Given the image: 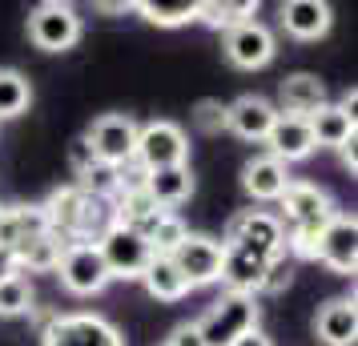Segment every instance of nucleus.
I'll use <instances>...</instances> for the list:
<instances>
[{"label":"nucleus","mask_w":358,"mask_h":346,"mask_svg":"<svg viewBox=\"0 0 358 346\" xmlns=\"http://www.w3.org/2000/svg\"><path fill=\"white\" fill-rule=\"evenodd\" d=\"M185 233H189V226H185L178 214H165L162 222H157V230L149 233L145 242H149V250H153V258H169V254L185 242Z\"/></svg>","instance_id":"c85d7f7f"},{"label":"nucleus","mask_w":358,"mask_h":346,"mask_svg":"<svg viewBox=\"0 0 358 346\" xmlns=\"http://www.w3.org/2000/svg\"><path fill=\"white\" fill-rule=\"evenodd\" d=\"M254 13H258V0H197V20L222 33H229L242 20H254Z\"/></svg>","instance_id":"b1692460"},{"label":"nucleus","mask_w":358,"mask_h":346,"mask_svg":"<svg viewBox=\"0 0 358 346\" xmlns=\"http://www.w3.org/2000/svg\"><path fill=\"white\" fill-rule=\"evenodd\" d=\"M266 145H270V157H278L282 165L306 161L310 153L318 149V145H314V133H310L306 117H286V113H278V121L270 125Z\"/></svg>","instance_id":"2eb2a0df"},{"label":"nucleus","mask_w":358,"mask_h":346,"mask_svg":"<svg viewBox=\"0 0 358 346\" xmlns=\"http://www.w3.org/2000/svg\"><path fill=\"white\" fill-rule=\"evenodd\" d=\"M314 334L326 346H355L358 338V306L355 298H330L318 318H314Z\"/></svg>","instance_id":"6ab92c4d"},{"label":"nucleus","mask_w":358,"mask_h":346,"mask_svg":"<svg viewBox=\"0 0 358 346\" xmlns=\"http://www.w3.org/2000/svg\"><path fill=\"white\" fill-rule=\"evenodd\" d=\"M61 250H65V242L45 230V233H36V238H29V242H20V246L13 250V258H17L20 274H24V270H29V274H52L57 262H61Z\"/></svg>","instance_id":"412c9836"},{"label":"nucleus","mask_w":358,"mask_h":346,"mask_svg":"<svg viewBox=\"0 0 358 346\" xmlns=\"http://www.w3.org/2000/svg\"><path fill=\"white\" fill-rule=\"evenodd\" d=\"M101 258H105V266H109V278H141L145 274V266L153 262V250H149V242L141 238V233L125 230V226H113V230L105 233L97 242Z\"/></svg>","instance_id":"9b49d317"},{"label":"nucleus","mask_w":358,"mask_h":346,"mask_svg":"<svg viewBox=\"0 0 358 346\" xmlns=\"http://www.w3.org/2000/svg\"><path fill=\"white\" fill-rule=\"evenodd\" d=\"M41 346H125V338L101 314H57L41 330Z\"/></svg>","instance_id":"0eeeda50"},{"label":"nucleus","mask_w":358,"mask_h":346,"mask_svg":"<svg viewBox=\"0 0 358 346\" xmlns=\"http://www.w3.org/2000/svg\"><path fill=\"white\" fill-rule=\"evenodd\" d=\"M13 274H20V270H17V258H13V250L0 246V282L13 278Z\"/></svg>","instance_id":"c9c22d12"},{"label":"nucleus","mask_w":358,"mask_h":346,"mask_svg":"<svg viewBox=\"0 0 358 346\" xmlns=\"http://www.w3.org/2000/svg\"><path fill=\"white\" fill-rule=\"evenodd\" d=\"M222 258H226V246L210 233H185V242L169 254V262L178 266V274L185 278L189 290L222 282Z\"/></svg>","instance_id":"6e6552de"},{"label":"nucleus","mask_w":358,"mask_h":346,"mask_svg":"<svg viewBox=\"0 0 358 346\" xmlns=\"http://www.w3.org/2000/svg\"><path fill=\"white\" fill-rule=\"evenodd\" d=\"M334 24V8L326 0H286L282 4V29L294 41H318L330 33Z\"/></svg>","instance_id":"a211bd4d"},{"label":"nucleus","mask_w":358,"mask_h":346,"mask_svg":"<svg viewBox=\"0 0 358 346\" xmlns=\"http://www.w3.org/2000/svg\"><path fill=\"white\" fill-rule=\"evenodd\" d=\"M194 125H197V133H206V137L226 133V105H222V101H213V97L197 101V105H194Z\"/></svg>","instance_id":"c756f323"},{"label":"nucleus","mask_w":358,"mask_h":346,"mask_svg":"<svg viewBox=\"0 0 358 346\" xmlns=\"http://www.w3.org/2000/svg\"><path fill=\"white\" fill-rule=\"evenodd\" d=\"M194 326H197V334H201L206 346H234L242 334H250V330L258 326V298L226 290Z\"/></svg>","instance_id":"7ed1b4c3"},{"label":"nucleus","mask_w":358,"mask_h":346,"mask_svg":"<svg viewBox=\"0 0 358 346\" xmlns=\"http://www.w3.org/2000/svg\"><path fill=\"white\" fill-rule=\"evenodd\" d=\"M41 214H45L49 233L61 238L65 246H73V242H93V246H97L101 238L117 226L113 201L93 198V194L77 189V185H61V189L41 206Z\"/></svg>","instance_id":"f257e3e1"},{"label":"nucleus","mask_w":358,"mask_h":346,"mask_svg":"<svg viewBox=\"0 0 358 346\" xmlns=\"http://www.w3.org/2000/svg\"><path fill=\"white\" fill-rule=\"evenodd\" d=\"M137 121L129 113H101L89 133H85V141L93 149V157L105 165H125L133 161V149H137Z\"/></svg>","instance_id":"1a4fd4ad"},{"label":"nucleus","mask_w":358,"mask_h":346,"mask_svg":"<svg viewBox=\"0 0 358 346\" xmlns=\"http://www.w3.org/2000/svg\"><path fill=\"white\" fill-rule=\"evenodd\" d=\"M133 8L157 29H181V24L197 20V0H137Z\"/></svg>","instance_id":"a878e982"},{"label":"nucleus","mask_w":358,"mask_h":346,"mask_svg":"<svg viewBox=\"0 0 358 346\" xmlns=\"http://www.w3.org/2000/svg\"><path fill=\"white\" fill-rule=\"evenodd\" d=\"M29 41L45 52H65L81 41V13L61 0H45L29 13Z\"/></svg>","instance_id":"20e7f679"},{"label":"nucleus","mask_w":358,"mask_h":346,"mask_svg":"<svg viewBox=\"0 0 358 346\" xmlns=\"http://www.w3.org/2000/svg\"><path fill=\"white\" fill-rule=\"evenodd\" d=\"M165 346H206V343H201V334H197L194 322H185V326H178L169 338H165Z\"/></svg>","instance_id":"473e14b6"},{"label":"nucleus","mask_w":358,"mask_h":346,"mask_svg":"<svg viewBox=\"0 0 358 346\" xmlns=\"http://www.w3.org/2000/svg\"><path fill=\"white\" fill-rule=\"evenodd\" d=\"M0 214H4V206H0Z\"/></svg>","instance_id":"e433bc0d"},{"label":"nucleus","mask_w":358,"mask_h":346,"mask_svg":"<svg viewBox=\"0 0 358 346\" xmlns=\"http://www.w3.org/2000/svg\"><path fill=\"white\" fill-rule=\"evenodd\" d=\"M290 282H294V258H290V254H282V258H274V262H270V270L262 274L258 294H282ZM258 294H254V298H258Z\"/></svg>","instance_id":"7c9ffc66"},{"label":"nucleus","mask_w":358,"mask_h":346,"mask_svg":"<svg viewBox=\"0 0 358 346\" xmlns=\"http://www.w3.org/2000/svg\"><path fill=\"white\" fill-rule=\"evenodd\" d=\"M290 182H294L290 165H282L278 157H270V153H258V157H250V161L242 165V185L254 201H278L286 194Z\"/></svg>","instance_id":"f3484780"},{"label":"nucleus","mask_w":358,"mask_h":346,"mask_svg":"<svg viewBox=\"0 0 358 346\" xmlns=\"http://www.w3.org/2000/svg\"><path fill=\"white\" fill-rule=\"evenodd\" d=\"M189 157V137L181 125L173 121H149L137 129V149H133V161L141 165L145 173L153 169H169V165H185Z\"/></svg>","instance_id":"39448f33"},{"label":"nucleus","mask_w":358,"mask_h":346,"mask_svg":"<svg viewBox=\"0 0 358 346\" xmlns=\"http://www.w3.org/2000/svg\"><path fill=\"white\" fill-rule=\"evenodd\" d=\"M282 206V233H286V254L290 258H314L318 238H322L326 222L334 217V201L326 189H318L314 182H290L286 194L278 198Z\"/></svg>","instance_id":"f03ea898"},{"label":"nucleus","mask_w":358,"mask_h":346,"mask_svg":"<svg viewBox=\"0 0 358 346\" xmlns=\"http://www.w3.org/2000/svg\"><path fill=\"white\" fill-rule=\"evenodd\" d=\"M234 346H274V343H270V334H266V330H258V326H254L250 334H242V338H238Z\"/></svg>","instance_id":"f704fd0d"},{"label":"nucleus","mask_w":358,"mask_h":346,"mask_svg":"<svg viewBox=\"0 0 358 346\" xmlns=\"http://www.w3.org/2000/svg\"><path fill=\"white\" fill-rule=\"evenodd\" d=\"M222 242H242V246L262 250V254H270V258H282V254H286L282 222H278V214H270V210H242V214H234Z\"/></svg>","instance_id":"f8f14e48"},{"label":"nucleus","mask_w":358,"mask_h":346,"mask_svg":"<svg viewBox=\"0 0 358 346\" xmlns=\"http://www.w3.org/2000/svg\"><path fill=\"white\" fill-rule=\"evenodd\" d=\"M145 194L153 198L157 210H173L194 194V173L189 165H169V169H153L145 173Z\"/></svg>","instance_id":"aec40b11"},{"label":"nucleus","mask_w":358,"mask_h":346,"mask_svg":"<svg viewBox=\"0 0 358 346\" xmlns=\"http://www.w3.org/2000/svg\"><path fill=\"white\" fill-rule=\"evenodd\" d=\"M20 314H33V282L24 274L0 282V318H20Z\"/></svg>","instance_id":"cd10ccee"},{"label":"nucleus","mask_w":358,"mask_h":346,"mask_svg":"<svg viewBox=\"0 0 358 346\" xmlns=\"http://www.w3.org/2000/svg\"><path fill=\"white\" fill-rule=\"evenodd\" d=\"M278 105H282L278 113H286V117L318 113L322 105H330L326 81L318 73H290V77H282V85H278Z\"/></svg>","instance_id":"dca6fc26"},{"label":"nucleus","mask_w":358,"mask_h":346,"mask_svg":"<svg viewBox=\"0 0 358 346\" xmlns=\"http://www.w3.org/2000/svg\"><path fill=\"white\" fill-rule=\"evenodd\" d=\"M69 165H73V173H77V178H81V173L89 169V165H97V157H93V149H89V141H85V133H81V137H73V141H69Z\"/></svg>","instance_id":"2f4dec72"},{"label":"nucleus","mask_w":358,"mask_h":346,"mask_svg":"<svg viewBox=\"0 0 358 346\" xmlns=\"http://www.w3.org/2000/svg\"><path fill=\"white\" fill-rule=\"evenodd\" d=\"M29 105H33V85H29V77L17 73V69H0V121L20 117Z\"/></svg>","instance_id":"bb28decb"},{"label":"nucleus","mask_w":358,"mask_h":346,"mask_svg":"<svg viewBox=\"0 0 358 346\" xmlns=\"http://www.w3.org/2000/svg\"><path fill=\"white\" fill-rule=\"evenodd\" d=\"M278 121V109L258 93H242V97L226 105V129L242 141H266L270 125Z\"/></svg>","instance_id":"4468645a"},{"label":"nucleus","mask_w":358,"mask_h":346,"mask_svg":"<svg viewBox=\"0 0 358 346\" xmlns=\"http://www.w3.org/2000/svg\"><path fill=\"white\" fill-rule=\"evenodd\" d=\"M226 61L234 69H245V73H254V69H266L274 61V33L262 24V20H242V24H234L226 33Z\"/></svg>","instance_id":"ddd939ff"},{"label":"nucleus","mask_w":358,"mask_h":346,"mask_svg":"<svg viewBox=\"0 0 358 346\" xmlns=\"http://www.w3.org/2000/svg\"><path fill=\"white\" fill-rule=\"evenodd\" d=\"M314 262H322L326 270L334 274H355L358 270V217L334 210V217L326 222L322 238H318V250H314Z\"/></svg>","instance_id":"9d476101"},{"label":"nucleus","mask_w":358,"mask_h":346,"mask_svg":"<svg viewBox=\"0 0 358 346\" xmlns=\"http://www.w3.org/2000/svg\"><path fill=\"white\" fill-rule=\"evenodd\" d=\"M57 274H61V286L77 298H93L109 286V266L101 258V250L93 242H73V246L61 250V262H57Z\"/></svg>","instance_id":"423d86ee"},{"label":"nucleus","mask_w":358,"mask_h":346,"mask_svg":"<svg viewBox=\"0 0 358 346\" xmlns=\"http://www.w3.org/2000/svg\"><path fill=\"white\" fill-rule=\"evenodd\" d=\"M355 141H358V133L350 137V141H342V145H338V157H342V165H346L350 173L358 169V149H355Z\"/></svg>","instance_id":"72a5a7b5"},{"label":"nucleus","mask_w":358,"mask_h":346,"mask_svg":"<svg viewBox=\"0 0 358 346\" xmlns=\"http://www.w3.org/2000/svg\"><path fill=\"white\" fill-rule=\"evenodd\" d=\"M45 214H41V206H13V210H4L0 214V246L4 250H17L20 242H29L36 233H45Z\"/></svg>","instance_id":"5701e85b"},{"label":"nucleus","mask_w":358,"mask_h":346,"mask_svg":"<svg viewBox=\"0 0 358 346\" xmlns=\"http://www.w3.org/2000/svg\"><path fill=\"white\" fill-rule=\"evenodd\" d=\"M141 282H145L149 298H157V302H181V298L189 294L185 278L178 274V266L169 262V258H153V262L145 266Z\"/></svg>","instance_id":"393cba45"},{"label":"nucleus","mask_w":358,"mask_h":346,"mask_svg":"<svg viewBox=\"0 0 358 346\" xmlns=\"http://www.w3.org/2000/svg\"><path fill=\"white\" fill-rule=\"evenodd\" d=\"M310 133H314V145H326V149H338L342 141H350L358 133L355 117L346 113L342 105H322L318 113H310Z\"/></svg>","instance_id":"4be33fe9"}]
</instances>
